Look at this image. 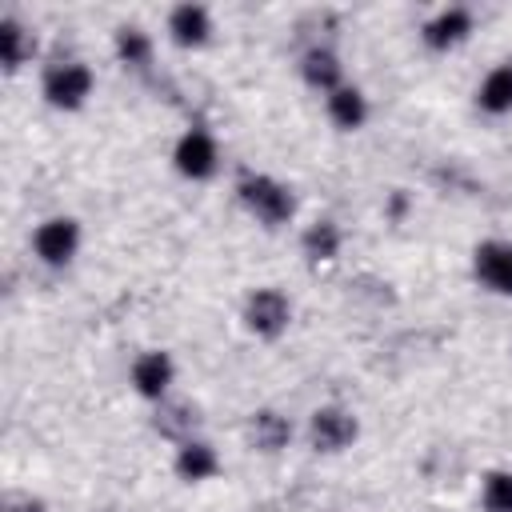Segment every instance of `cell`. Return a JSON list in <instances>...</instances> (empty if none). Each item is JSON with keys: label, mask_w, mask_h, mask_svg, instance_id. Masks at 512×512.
Instances as JSON below:
<instances>
[{"label": "cell", "mask_w": 512, "mask_h": 512, "mask_svg": "<svg viewBox=\"0 0 512 512\" xmlns=\"http://www.w3.org/2000/svg\"><path fill=\"white\" fill-rule=\"evenodd\" d=\"M236 196H240V204H244L260 224H268V228L288 224L292 212H296L292 192H288L280 180L260 176V172H244V176L236 180Z\"/></svg>", "instance_id": "obj_1"}, {"label": "cell", "mask_w": 512, "mask_h": 512, "mask_svg": "<svg viewBox=\"0 0 512 512\" xmlns=\"http://www.w3.org/2000/svg\"><path fill=\"white\" fill-rule=\"evenodd\" d=\"M92 68L88 64H80V60H68V64H52L48 72H44V100L52 104V108H64V112H72V108H80L88 96H92Z\"/></svg>", "instance_id": "obj_2"}, {"label": "cell", "mask_w": 512, "mask_h": 512, "mask_svg": "<svg viewBox=\"0 0 512 512\" xmlns=\"http://www.w3.org/2000/svg\"><path fill=\"white\" fill-rule=\"evenodd\" d=\"M172 164H176V172L188 176V180H208V176L216 172V164H220V148H216L212 132L188 128V132L176 140V148H172Z\"/></svg>", "instance_id": "obj_3"}, {"label": "cell", "mask_w": 512, "mask_h": 512, "mask_svg": "<svg viewBox=\"0 0 512 512\" xmlns=\"http://www.w3.org/2000/svg\"><path fill=\"white\" fill-rule=\"evenodd\" d=\"M32 248H36V256H40L44 264L64 268V264L76 256V248H80V224H76L72 216H52V220H44V224L32 232Z\"/></svg>", "instance_id": "obj_4"}, {"label": "cell", "mask_w": 512, "mask_h": 512, "mask_svg": "<svg viewBox=\"0 0 512 512\" xmlns=\"http://www.w3.org/2000/svg\"><path fill=\"white\" fill-rule=\"evenodd\" d=\"M288 320H292V304H288V296L284 292H276V288H256L252 296H248V304H244V324L256 332V336H280L284 328H288Z\"/></svg>", "instance_id": "obj_5"}, {"label": "cell", "mask_w": 512, "mask_h": 512, "mask_svg": "<svg viewBox=\"0 0 512 512\" xmlns=\"http://www.w3.org/2000/svg\"><path fill=\"white\" fill-rule=\"evenodd\" d=\"M356 416L344 412V408H316L312 420H308V436H312V448L316 452H340L356 440Z\"/></svg>", "instance_id": "obj_6"}, {"label": "cell", "mask_w": 512, "mask_h": 512, "mask_svg": "<svg viewBox=\"0 0 512 512\" xmlns=\"http://www.w3.org/2000/svg\"><path fill=\"white\" fill-rule=\"evenodd\" d=\"M472 272L484 288H492L500 296H512V244L508 240L480 244L476 256H472Z\"/></svg>", "instance_id": "obj_7"}, {"label": "cell", "mask_w": 512, "mask_h": 512, "mask_svg": "<svg viewBox=\"0 0 512 512\" xmlns=\"http://www.w3.org/2000/svg\"><path fill=\"white\" fill-rule=\"evenodd\" d=\"M172 376H176V364H172V356L160 352V348L140 352L136 364H132V388H136L144 400H160V396L168 392Z\"/></svg>", "instance_id": "obj_8"}, {"label": "cell", "mask_w": 512, "mask_h": 512, "mask_svg": "<svg viewBox=\"0 0 512 512\" xmlns=\"http://www.w3.org/2000/svg\"><path fill=\"white\" fill-rule=\"evenodd\" d=\"M468 32H472V12L468 8H460V4H452V8H444V12H436L428 24H424V44L428 48H436V52H448V48H456L460 40H468Z\"/></svg>", "instance_id": "obj_9"}, {"label": "cell", "mask_w": 512, "mask_h": 512, "mask_svg": "<svg viewBox=\"0 0 512 512\" xmlns=\"http://www.w3.org/2000/svg\"><path fill=\"white\" fill-rule=\"evenodd\" d=\"M208 32H212V16H208L204 4H180V8H172V16H168V36H172L180 48H200V44L208 40Z\"/></svg>", "instance_id": "obj_10"}, {"label": "cell", "mask_w": 512, "mask_h": 512, "mask_svg": "<svg viewBox=\"0 0 512 512\" xmlns=\"http://www.w3.org/2000/svg\"><path fill=\"white\" fill-rule=\"evenodd\" d=\"M300 76H304L308 88L328 92V96H332L336 88H344V68H340V60H336L328 48H308L304 60H300Z\"/></svg>", "instance_id": "obj_11"}, {"label": "cell", "mask_w": 512, "mask_h": 512, "mask_svg": "<svg viewBox=\"0 0 512 512\" xmlns=\"http://www.w3.org/2000/svg\"><path fill=\"white\" fill-rule=\"evenodd\" d=\"M176 472H180V480H188V484L208 480V476H216V472H220V456H216V448H212V444H204V440H180Z\"/></svg>", "instance_id": "obj_12"}, {"label": "cell", "mask_w": 512, "mask_h": 512, "mask_svg": "<svg viewBox=\"0 0 512 512\" xmlns=\"http://www.w3.org/2000/svg\"><path fill=\"white\" fill-rule=\"evenodd\" d=\"M476 104H480L484 112H492V116L512 112V60H508V64H496V68L484 76V84L476 88Z\"/></svg>", "instance_id": "obj_13"}, {"label": "cell", "mask_w": 512, "mask_h": 512, "mask_svg": "<svg viewBox=\"0 0 512 512\" xmlns=\"http://www.w3.org/2000/svg\"><path fill=\"white\" fill-rule=\"evenodd\" d=\"M328 116H332L336 128H348V132L360 128V124L368 120V100H364V92L352 88V84L336 88V92L328 96Z\"/></svg>", "instance_id": "obj_14"}, {"label": "cell", "mask_w": 512, "mask_h": 512, "mask_svg": "<svg viewBox=\"0 0 512 512\" xmlns=\"http://www.w3.org/2000/svg\"><path fill=\"white\" fill-rule=\"evenodd\" d=\"M248 436H252V444L260 448V452H280L288 440H292V424L280 416V412H256L252 416V424H248Z\"/></svg>", "instance_id": "obj_15"}, {"label": "cell", "mask_w": 512, "mask_h": 512, "mask_svg": "<svg viewBox=\"0 0 512 512\" xmlns=\"http://www.w3.org/2000/svg\"><path fill=\"white\" fill-rule=\"evenodd\" d=\"M300 248H304L308 260H336V252H340V228L332 220H316V224L304 228Z\"/></svg>", "instance_id": "obj_16"}, {"label": "cell", "mask_w": 512, "mask_h": 512, "mask_svg": "<svg viewBox=\"0 0 512 512\" xmlns=\"http://www.w3.org/2000/svg\"><path fill=\"white\" fill-rule=\"evenodd\" d=\"M32 48H36L32 36H28L16 20H0V56H4V68H8V72H16V68L28 60Z\"/></svg>", "instance_id": "obj_17"}, {"label": "cell", "mask_w": 512, "mask_h": 512, "mask_svg": "<svg viewBox=\"0 0 512 512\" xmlns=\"http://www.w3.org/2000/svg\"><path fill=\"white\" fill-rule=\"evenodd\" d=\"M116 56H120L128 68H144V64L152 60V40H148V32H140V28H120V32H116Z\"/></svg>", "instance_id": "obj_18"}, {"label": "cell", "mask_w": 512, "mask_h": 512, "mask_svg": "<svg viewBox=\"0 0 512 512\" xmlns=\"http://www.w3.org/2000/svg\"><path fill=\"white\" fill-rule=\"evenodd\" d=\"M484 508L488 512H512V472H488L484 476Z\"/></svg>", "instance_id": "obj_19"}, {"label": "cell", "mask_w": 512, "mask_h": 512, "mask_svg": "<svg viewBox=\"0 0 512 512\" xmlns=\"http://www.w3.org/2000/svg\"><path fill=\"white\" fill-rule=\"evenodd\" d=\"M192 424H196V412H192L188 404H172V408H164V416H156V428H160L164 436H184V440H192V436H188Z\"/></svg>", "instance_id": "obj_20"}, {"label": "cell", "mask_w": 512, "mask_h": 512, "mask_svg": "<svg viewBox=\"0 0 512 512\" xmlns=\"http://www.w3.org/2000/svg\"><path fill=\"white\" fill-rule=\"evenodd\" d=\"M8 512H40V504H16V508H8Z\"/></svg>", "instance_id": "obj_21"}]
</instances>
